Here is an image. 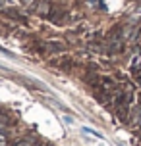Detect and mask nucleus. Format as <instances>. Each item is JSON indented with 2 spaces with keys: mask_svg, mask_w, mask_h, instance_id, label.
Listing matches in <instances>:
<instances>
[{
  "mask_svg": "<svg viewBox=\"0 0 141 146\" xmlns=\"http://www.w3.org/2000/svg\"><path fill=\"white\" fill-rule=\"evenodd\" d=\"M45 46H46V48H50L52 52H64V44L58 42V40H48Z\"/></svg>",
  "mask_w": 141,
  "mask_h": 146,
  "instance_id": "f257e3e1",
  "label": "nucleus"
},
{
  "mask_svg": "<svg viewBox=\"0 0 141 146\" xmlns=\"http://www.w3.org/2000/svg\"><path fill=\"white\" fill-rule=\"evenodd\" d=\"M60 67H62L64 71H72V67H74V60H72V58H62Z\"/></svg>",
  "mask_w": 141,
  "mask_h": 146,
  "instance_id": "f03ea898",
  "label": "nucleus"
},
{
  "mask_svg": "<svg viewBox=\"0 0 141 146\" xmlns=\"http://www.w3.org/2000/svg\"><path fill=\"white\" fill-rule=\"evenodd\" d=\"M14 146H33V140H29V139H23V140H19V142H15Z\"/></svg>",
  "mask_w": 141,
  "mask_h": 146,
  "instance_id": "7ed1b4c3",
  "label": "nucleus"
}]
</instances>
